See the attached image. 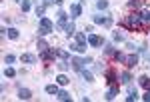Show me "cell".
<instances>
[{
	"label": "cell",
	"mask_w": 150,
	"mask_h": 102,
	"mask_svg": "<svg viewBox=\"0 0 150 102\" xmlns=\"http://www.w3.org/2000/svg\"><path fill=\"white\" fill-rule=\"evenodd\" d=\"M66 24H68V14L64 10L58 12V22H56V30H64L66 28Z\"/></svg>",
	"instance_id": "277c9868"
},
{
	"label": "cell",
	"mask_w": 150,
	"mask_h": 102,
	"mask_svg": "<svg viewBox=\"0 0 150 102\" xmlns=\"http://www.w3.org/2000/svg\"><path fill=\"white\" fill-rule=\"evenodd\" d=\"M40 56H42L44 62H52V58L56 56V54H54V50H52V48H48V50H44V52H40Z\"/></svg>",
	"instance_id": "8fae6325"
},
{
	"label": "cell",
	"mask_w": 150,
	"mask_h": 102,
	"mask_svg": "<svg viewBox=\"0 0 150 102\" xmlns=\"http://www.w3.org/2000/svg\"><path fill=\"white\" fill-rule=\"evenodd\" d=\"M80 2H82V0H80Z\"/></svg>",
	"instance_id": "f35d334b"
},
{
	"label": "cell",
	"mask_w": 150,
	"mask_h": 102,
	"mask_svg": "<svg viewBox=\"0 0 150 102\" xmlns=\"http://www.w3.org/2000/svg\"><path fill=\"white\" fill-rule=\"evenodd\" d=\"M138 82H140V86H144V88L150 92V78L146 76V74H142V76L138 78Z\"/></svg>",
	"instance_id": "5bb4252c"
},
{
	"label": "cell",
	"mask_w": 150,
	"mask_h": 102,
	"mask_svg": "<svg viewBox=\"0 0 150 102\" xmlns=\"http://www.w3.org/2000/svg\"><path fill=\"white\" fill-rule=\"evenodd\" d=\"M114 60H118V62H122V64H124V62H126V54H122V52H118V50H116V52H114Z\"/></svg>",
	"instance_id": "4316f807"
},
{
	"label": "cell",
	"mask_w": 150,
	"mask_h": 102,
	"mask_svg": "<svg viewBox=\"0 0 150 102\" xmlns=\"http://www.w3.org/2000/svg\"><path fill=\"white\" fill-rule=\"evenodd\" d=\"M52 2H56V0H52Z\"/></svg>",
	"instance_id": "74e56055"
},
{
	"label": "cell",
	"mask_w": 150,
	"mask_h": 102,
	"mask_svg": "<svg viewBox=\"0 0 150 102\" xmlns=\"http://www.w3.org/2000/svg\"><path fill=\"white\" fill-rule=\"evenodd\" d=\"M56 82L60 84V86H66V84H68L70 80H68V76H64V74H60V76L56 78Z\"/></svg>",
	"instance_id": "484cf974"
},
{
	"label": "cell",
	"mask_w": 150,
	"mask_h": 102,
	"mask_svg": "<svg viewBox=\"0 0 150 102\" xmlns=\"http://www.w3.org/2000/svg\"><path fill=\"white\" fill-rule=\"evenodd\" d=\"M52 50H54V54H56L60 60H66V58H68V52H66V50H62V48H52Z\"/></svg>",
	"instance_id": "9a60e30c"
},
{
	"label": "cell",
	"mask_w": 150,
	"mask_h": 102,
	"mask_svg": "<svg viewBox=\"0 0 150 102\" xmlns=\"http://www.w3.org/2000/svg\"><path fill=\"white\" fill-rule=\"evenodd\" d=\"M44 12H46V6H36V16H44Z\"/></svg>",
	"instance_id": "1f68e13d"
},
{
	"label": "cell",
	"mask_w": 150,
	"mask_h": 102,
	"mask_svg": "<svg viewBox=\"0 0 150 102\" xmlns=\"http://www.w3.org/2000/svg\"><path fill=\"white\" fill-rule=\"evenodd\" d=\"M102 42H104V40L98 36V34H90V36H88V44H90V46H100Z\"/></svg>",
	"instance_id": "30bf717a"
},
{
	"label": "cell",
	"mask_w": 150,
	"mask_h": 102,
	"mask_svg": "<svg viewBox=\"0 0 150 102\" xmlns=\"http://www.w3.org/2000/svg\"><path fill=\"white\" fill-rule=\"evenodd\" d=\"M76 42L82 46H86V42H88V38H86V34H82V32H76Z\"/></svg>",
	"instance_id": "ffe728a7"
},
{
	"label": "cell",
	"mask_w": 150,
	"mask_h": 102,
	"mask_svg": "<svg viewBox=\"0 0 150 102\" xmlns=\"http://www.w3.org/2000/svg\"><path fill=\"white\" fill-rule=\"evenodd\" d=\"M20 62H24V64H34L36 56L34 54H22V56H20Z\"/></svg>",
	"instance_id": "4fadbf2b"
},
{
	"label": "cell",
	"mask_w": 150,
	"mask_h": 102,
	"mask_svg": "<svg viewBox=\"0 0 150 102\" xmlns=\"http://www.w3.org/2000/svg\"><path fill=\"white\" fill-rule=\"evenodd\" d=\"M94 24H100V26H112V18H110V16H94Z\"/></svg>",
	"instance_id": "52a82bcc"
},
{
	"label": "cell",
	"mask_w": 150,
	"mask_h": 102,
	"mask_svg": "<svg viewBox=\"0 0 150 102\" xmlns=\"http://www.w3.org/2000/svg\"><path fill=\"white\" fill-rule=\"evenodd\" d=\"M4 76H8V78L16 76V70H14L12 66H6V68H4Z\"/></svg>",
	"instance_id": "d4e9b609"
},
{
	"label": "cell",
	"mask_w": 150,
	"mask_h": 102,
	"mask_svg": "<svg viewBox=\"0 0 150 102\" xmlns=\"http://www.w3.org/2000/svg\"><path fill=\"white\" fill-rule=\"evenodd\" d=\"M96 8H98V10H106V8H108V0H98V2H96Z\"/></svg>",
	"instance_id": "83f0119b"
},
{
	"label": "cell",
	"mask_w": 150,
	"mask_h": 102,
	"mask_svg": "<svg viewBox=\"0 0 150 102\" xmlns=\"http://www.w3.org/2000/svg\"><path fill=\"white\" fill-rule=\"evenodd\" d=\"M142 2H144V0H130V2H128V8H134V10H136Z\"/></svg>",
	"instance_id": "f546056e"
},
{
	"label": "cell",
	"mask_w": 150,
	"mask_h": 102,
	"mask_svg": "<svg viewBox=\"0 0 150 102\" xmlns=\"http://www.w3.org/2000/svg\"><path fill=\"white\" fill-rule=\"evenodd\" d=\"M46 92L56 96V94H58V86H56V84H48V86H46Z\"/></svg>",
	"instance_id": "f1b7e54d"
},
{
	"label": "cell",
	"mask_w": 150,
	"mask_h": 102,
	"mask_svg": "<svg viewBox=\"0 0 150 102\" xmlns=\"http://www.w3.org/2000/svg\"><path fill=\"white\" fill-rule=\"evenodd\" d=\"M18 98H20V100H30V98H32V92L28 90V88H20V90H18Z\"/></svg>",
	"instance_id": "7c38bea8"
},
{
	"label": "cell",
	"mask_w": 150,
	"mask_h": 102,
	"mask_svg": "<svg viewBox=\"0 0 150 102\" xmlns=\"http://www.w3.org/2000/svg\"><path fill=\"white\" fill-rule=\"evenodd\" d=\"M56 66H58V70H60V72H66V70H68V66H70V64H68V62H66V60H60V62H58Z\"/></svg>",
	"instance_id": "cb8c5ba5"
},
{
	"label": "cell",
	"mask_w": 150,
	"mask_h": 102,
	"mask_svg": "<svg viewBox=\"0 0 150 102\" xmlns=\"http://www.w3.org/2000/svg\"><path fill=\"white\" fill-rule=\"evenodd\" d=\"M120 24L128 28V30H138V32H148V22H144L142 18H140L138 12H134L132 16H128L124 20H120Z\"/></svg>",
	"instance_id": "6da1fadb"
},
{
	"label": "cell",
	"mask_w": 150,
	"mask_h": 102,
	"mask_svg": "<svg viewBox=\"0 0 150 102\" xmlns=\"http://www.w3.org/2000/svg\"><path fill=\"white\" fill-rule=\"evenodd\" d=\"M82 14V6L80 4H72L70 6V18H78Z\"/></svg>",
	"instance_id": "9c48e42d"
},
{
	"label": "cell",
	"mask_w": 150,
	"mask_h": 102,
	"mask_svg": "<svg viewBox=\"0 0 150 102\" xmlns=\"http://www.w3.org/2000/svg\"><path fill=\"white\" fill-rule=\"evenodd\" d=\"M116 96H118V84H110V88L106 90L104 98H106V100H114Z\"/></svg>",
	"instance_id": "8992f818"
},
{
	"label": "cell",
	"mask_w": 150,
	"mask_h": 102,
	"mask_svg": "<svg viewBox=\"0 0 150 102\" xmlns=\"http://www.w3.org/2000/svg\"><path fill=\"white\" fill-rule=\"evenodd\" d=\"M56 98H58V100H62V102H68V100H70V94H68L66 90H58Z\"/></svg>",
	"instance_id": "e0dca14e"
},
{
	"label": "cell",
	"mask_w": 150,
	"mask_h": 102,
	"mask_svg": "<svg viewBox=\"0 0 150 102\" xmlns=\"http://www.w3.org/2000/svg\"><path fill=\"white\" fill-rule=\"evenodd\" d=\"M16 2H22V0H16Z\"/></svg>",
	"instance_id": "8d00e7d4"
},
{
	"label": "cell",
	"mask_w": 150,
	"mask_h": 102,
	"mask_svg": "<svg viewBox=\"0 0 150 102\" xmlns=\"http://www.w3.org/2000/svg\"><path fill=\"white\" fill-rule=\"evenodd\" d=\"M74 30H76V26H74V22H68V24H66V28H64V32L68 34V36H74V34H76Z\"/></svg>",
	"instance_id": "7402d4cb"
},
{
	"label": "cell",
	"mask_w": 150,
	"mask_h": 102,
	"mask_svg": "<svg viewBox=\"0 0 150 102\" xmlns=\"http://www.w3.org/2000/svg\"><path fill=\"white\" fill-rule=\"evenodd\" d=\"M14 60H16V56H12V54H6L4 56V62L6 64H14Z\"/></svg>",
	"instance_id": "e575fe53"
},
{
	"label": "cell",
	"mask_w": 150,
	"mask_h": 102,
	"mask_svg": "<svg viewBox=\"0 0 150 102\" xmlns=\"http://www.w3.org/2000/svg\"><path fill=\"white\" fill-rule=\"evenodd\" d=\"M104 78H106L108 84H118V74H116L114 68H108V70L104 72Z\"/></svg>",
	"instance_id": "5b68a950"
},
{
	"label": "cell",
	"mask_w": 150,
	"mask_h": 102,
	"mask_svg": "<svg viewBox=\"0 0 150 102\" xmlns=\"http://www.w3.org/2000/svg\"><path fill=\"white\" fill-rule=\"evenodd\" d=\"M120 82H122V84H130V82H132V76H130V72H122V74H120Z\"/></svg>",
	"instance_id": "ac0fdd59"
},
{
	"label": "cell",
	"mask_w": 150,
	"mask_h": 102,
	"mask_svg": "<svg viewBox=\"0 0 150 102\" xmlns=\"http://www.w3.org/2000/svg\"><path fill=\"white\" fill-rule=\"evenodd\" d=\"M124 64H126L128 70H130V68H134V66H138V54H128Z\"/></svg>",
	"instance_id": "ba28073f"
},
{
	"label": "cell",
	"mask_w": 150,
	"mask_h": 102,
	"mask_svg": "<svg viewBox=\"0 0 150 102\" xmlns=\"http://www.w3.org/2000/svg\"><path fill=\"white\" fill-rule=\"evenodd\" d=\"M136 98H138V94H136V88H132V86H130V88H128L126 100H128V102H132V100H136Z\"/></svg>",
	"instance_id": "d6986e66"
},
{
	"label": "cell",
	"mask_w": 150,
	"mask_h": 102,
	"mask_svg": "<svg viewBox=\"0 0 150 102\" xmlns=\"http://www.w3.org/2000/svg\"><path fill=\"white\" fill-rule=\"evenodd\" d=\"M114 48H112V46H106V48H104V54H106V56H114Z\"/></svg>",
	"instance_id": "d6a6232c"
},
{
	"label": "cell",
	"mask_w": 150,
	"mask_h": 102,
	"mask_svg": "<svg viewBox=\"0 0 150 102\" xmlns=\"http://www.w3.org/2000/svg\"><path fill=\"white\" fill-rule=\"evenodd\" d=\"M90 62H92V58H90V56H86V58H72V60H70V66L80 72V70H84V66L90 64Z\"/></svg>",
	"instance_id": "3957f363"
},
{
	"label": "cell",
	"mask_w": 150,
	"mask_h": 102,
	"mask_svg": "<svg viewBox=\"0 0 150 102\" xmlns=\"http://www.w3.org/2000/svg\"><path fill=\"white\" fill-rule=\"evenodd\" d=\"M142 100H146V102H150V92L146 90V94H144V96H142Z\"/></svg>",
	"instance_id": "d590c367"
},
{
	"label": "cell",
	"mask_w": 150,
	"mask_h": 102,
	"mask_svg": "<svg viewBox=\"0 0 150 102\" xmlns=\"http://www.w3.org/2000/svg\"><path fill=\"white\" fill-rule=\"evenodd\" d=\"M52 30H54L52 20H50V18H46V16H42V18H40V24H38V34H40V36H48Z\"/></svg>",
	"instance_id": "7a4b0ae2"
},
{
	"label": "cell",
	"mask_w": 150,
	"mask_h": 102,
	"mask_svg": "<svg viewBox=\"0 0 150 102\" xmlns=\"http://www.w3.org/2000/svg\"><path fill=\"white\" fill-rule=\"evenodd\" d=\"M20 4H22V12H28V10H30V0H22Z\"/></svg>",
	"instance_id": "836d02e7"
},
{
	"label": "cell",
	"mask_w": 150,
	"mask_h": 102,
	"mask_svg": "<svg viewBox=\"0 0 150 102\" xmlns=\"http://www.w3.org/2000/svg\"><path fill=\"white\" fill-rule=\"evenodd\" d=\"M112 40H114V42H122V40H124V34L114 32V34H112Z\"/></svg>",
	"instance_id": "4dcf8cb0"
},
{
	"label": "cell",
	"mask_w": 150,
	"mask_h": 102,
	"mask_svg": "<svg viewBox=\"0 0 150 102\" xmlns=\"http://www.w3.org/2000/svg\"><path fill=\"white\" fill-rule=\"evenodd\" d=\"M80 76L86 82H94V76H92V72H88V70H80Z\"/></svg>",
	"instance_id": "44dd1931"
},
{
	"label": "cell",
	"mask_w": 150,
	"mask_h": 102,
	"mask_svg": "<svg viewBox=\"0 0 150 102\" xmlns=\"http://www.w3.org/2000/svg\"><path fill=\"white\" fill-rule=\"evenodd\" d=\"M36 48H38V52H44V50H48V42L44 38H40V40L36 42Z\"/></svg>",
	"instance_id": "2e32d148"
},
{
	"label": "cell",
	"mask_w": 150,
	"mask_h": 102,
	"mask_svg": "<svg viewBox=\"0 0 150 102\" xmlns=\"http://www.w3.org/2000/svg\"><path fill=\"white\" fill-rule=\"evenodd\" d=\"M18 36H20V32L16 28H8V38L10 40H18Z\"/></svg>",
	"instance_id": "603a6c76"
}]
</instances>
